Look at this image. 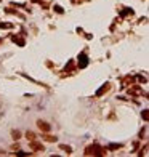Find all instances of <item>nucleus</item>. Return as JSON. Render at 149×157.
<instances>
[{
  "label": "nucleus",
  "mask_w": 149,
  "mask_h": 157,
  "mask_svg": "<svg viewBox=\"0 0 149 157\" xmlns=\"http://www.w3.org/2000/svg\"><path fill=\"white\" fill-rule=\"evenodd\" d=\"M106 154V149H103L100 144H91L88 148H85L83 151V155H104Z\"/></svg>",
  "instance_id": "1"
},
{
  "label": "nucleus",
  "mask_w": 149,
  "mask_h": 157,
  "mask_svg": "<svg viewBox=\"0 0 149 157\" xmlns=\"http://www.w3.org/2000/svg\"><path fill=\"white\" fill-rule=\"evenodd\" d=\"M10 40L15 42L18 47H24V45H26V38H24L22 34H11V35H10Z\"/></svg>",
  "instance_id": "2"
},
{
  "label": "nucleus",
  "mask_w": 149,
  "mask_h": 157,
  "mask_svg": "<svg viewBox=\"0 0 149 157\" xmlns=\"http://www.w3.org/2000/svg\"><path fill=\"white\" fill-rule=\"evenodd\" d=\"M29 148H31L32 151H36V152H42V151H45L43 144L39 143V141H36V139H32V141L29 143Z\"/></svg>",
  "instance_id": "3"
},
{
  "label": "nucleus",
  "mask_w": 149,
  "mask_h": 157,
  "mask_svg": "<svg viewBox=\"0 0 149 157\" xmlns=\"http://www.w3.org/2000/svg\"><path fill=\"white\" fill-rule=\"evenodd\" d=\"M88 66V58H87V53L82 52L79 55V67L80 69H83V67H87Z\"/></svg>",
  "instance_id": "4"
},
{
  "label": "nucleus",
  "mask_w": 149,
  "mask_h": 157,
  "mask_svg": "<svg viewBox=\"0 0 149 157\" xmlns=\"http://www.w3.org/2000/svg\"><path fill=\"white\" fill-rule=\"evenodd\" d=\"M37 127L42 130L43 133H47V132H50V128H51V125L48 122H45V120H37Z\"/></svg>",
  "instance_id": "5"
},
{
  "label": "nucleus",
  "mask_w": 149,
  "mask_h": 157,
  "mask_svg": "<svg viewBox=\"0 0 149 157\" xmlns=\"http://www.w3.org/2000/svg\"><path fill=\"white\" fill-rule=\"evenodd\" d=\"M109 88H111V83H109V82H106L101 88H98V92H96V96H103V95H104Z\"/></svg>",
  "instance_id": "6"
},
{
  "label": "nucleus",
  "mask_w": 149,
  "mask_h": 157,
  "mask_svg": "<svg viewBox=\"0 0 149 157\" xmlns=\"http://www.w3.org/2000/svg\"><path fill=\"white\" fill-rule=\"evenodd\" d=\"M59 149L64 151L66 154H72V148H71V146H67V144H59Z\"/></svg>",
  "instance_id": "7"
},
{
  "label": "nucleus",
  "mask_w": 149,
  "mask_h": 157,
  "mask_svg": "<svg viewBox=\"0 0 149 157\" xmlns=\"http://www.w3.org/2000/svg\"><path fill=\"white\" fill-rule=\"evenodd\" d=\"M74 66H76V61H74V59H71L69 63H67V66L64 67V72H71V71L74 69Z\"/></svg>",
  "instance_id": "8"
},
{
  "label": "nucleus",
  "mask_w": 149,
  "mask_h": 157,
  "mask_svg": "<svg viewBox=\"0 0 149 157\" xmlns=\"http://www.w3.org/2000/svg\"><path fill=\"white\" fill-rule=\"evenodd\" d=\"M140 93H141V88H140V87L128 88V95H140Z\"/></svg>",
  "instance_id": "9"
},
{
  "label": "nucleus",
  "mask_w": 149,
  "mask_h": 157,
  "mask_svg": "<svg viewBox=\"0 0 149 157\" xmlns=\"http://www.w3.org/2000/svg\"><path fill=\"white\" fill-rule=\"evenodd\" d=\"M43 141H48V143H55L56 141V136H51V135H43Z\"/></svg>",
  "instance_id": "10"
},
{
  "label": "nucleus",
  "mask_w": 149,
  "mask_h": 157,
  "mask_svg": "<svg viewBox=\"0 0 149 157\" xmlns=\"http://www.w3.org/2000/svg\"><path fill=\"white\" fill-rule=\"evenodd\" d=\"M0 29H13V22H0Z\"/></svg>",
  "instance_id": "11"
},
{
  "label": "nucleus",
  "mask_w": 149,
  "mask_h": 157,
  "mask_svg": "<svg viewBox=\"0 0 149 157\" xmlns=\"http://www.w3.org/2000/svg\"><path fill=\"white\" fill-rule=\"evenodd\" d=\"M141 117H143V120H146V122H149V109H144L141 112Z\"/></svg>",
  "instance_id": "12"
},
{
  "label": "nucleus",
  "mask_w": 149,
  "mask_h": 157,
  "mask_svg": "<svg viewBox=\"0 0 149 157\" xmlns=\"http://www.w3.org/2000/svg\"><path fill=\"white\" fill-rule=\"evenodd\" d=\"M11 136H13V139H19V138H21V132L13 130V132H11Z\"/></svg>",
  "instance_id": "13"
},
{
  "label": "nucleus",
  "mask_w": 149,
  "mask_h": 157,
  "mask_svg": "<svg viewBox=\"0 0 149 157\" xmlns=\"http://www.w3.org/2000/svg\"><path fill=\"white\" fill-rule=\"evenodd\" d=\"M5 13H7V15H18V11L8 7V8H5Z\"/></svg>",
  "instance_id": "14"
},
{
  "label": "nucleus",
  "mask_w": 149,
  "mask_h": 157,
  "mask_svg": "<svg viewBox=\"0 0 149 157\" xmlns=\"http://www.w3.org/2000/svg\"><path fill=\"white\" fill-rule=\"evenodd\" d=\"M26 136H27V139H29V141H32V139H36L37 136H36V133H32V132H27L26 133Z\"/></svg>",
  "instance_id": "15"
},
{
  "label": "nucleus",
  "mask_w": 149,
  "mask_h": 157,
  "mask_svg": "<svg viewBox=\"0 0 149 157\" xmlns=\"http://www.w3.org/2000/svg\"><path fill=\"white\" fill-rule=\"evenodd\" d=\"M131 82H133V77H131V75L124 78V85H128V83H131Z\"/></svg>",
  "instance_id": "16"
},
{
  "label": "nucleus",
  "mask_w": 149,
  "mask_h": 157,
  "mask_svg": "<svg viewBox=\"0 0 149 157\" xmlns=\"http://www.w3.org/2000/svg\"><path fill=\"white\" fill-rule=\"evenodd\" d=\"M53 10H55L58 15H63V13H64V10H63V8L59 7V5H55V8H53Z\"/></svg>",
  "instance_id": "17"
},
{
  "label": "nucleus",
  "mask_w": 149,
  "mask_h": 157,
  "mask_svg": "<svg viewBox=\"0 0 149 157\" xmlns=\"http://www.w3.org/2000/svg\"><path fill=\"white\" fill-rule=\"evenodd\" d=\"M120 148H122V144H109L107 149H120Z\"/></svg>",
  "instance_id": "18"
},
{
  "label": "nucleus",
  "mask_w": 149,
  "mask_h": 157,
  "mask_svg": "<svg viewBox=\"0 0 149 157\" xmlns=\"http://www.w3.org/2000/svg\"><path fill=\"white\" fill-rule=\"evenodd\" d=\"M136 78H138V80H140L141 83H144V82H146V77H143V75H138Z\"/></svg>",
  "instance_id": "19"
},
{
  "label": "nucleus",
  "mask_w": 149,
  "mask_h": 157,
  "mask_svg": "<svg viewBox=\"0 0 149 157\" xmlns=\"http://www.w3.org/2000/svg\"><path fill=\"white\" fill-rule=\"evenodd\" d=\"M0 2H2V0H0Z\"/></svg>",
  "instance_id": "20"
}]
</instances>
